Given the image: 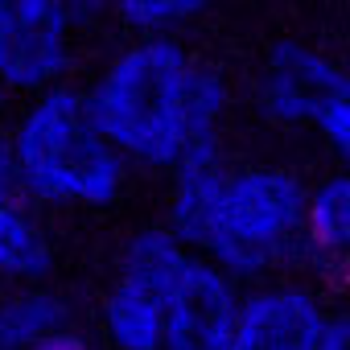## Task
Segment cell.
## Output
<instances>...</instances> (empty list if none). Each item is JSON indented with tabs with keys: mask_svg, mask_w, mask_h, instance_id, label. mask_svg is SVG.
Listing matches in <instances>:
<instances>
[{
	"mask_svg": "<svg viewBox=\"0 0 350 350\" xmlns=\"http://www.w3.org/2000/svg\"><path fill=\"white\" fill-rule=\"evenodd\" d=\"M83 95L116 152L161 173L215 152L231 107L227 79L178 38H136L103 62Z\"/></svg>",
	"mask_w": 350,
	"mask_h": 350,
	"instance_id": "obj_1",
	"label": "cell"
},
{
	"mask_svg": "<svg viewBox=\"0 0 350 350\" xmlns=\"http://www.w3.org/2000/svg\"><path fill=\"white\" fill-rule=\"evenodd\" d=\"M165 227L190 252L252 284L305 252V182L284 165H227L202 152L169 169Z\"/></svg>",
	"mask_w": 350,
	"mask_h": 350,
	"instance_id": "obj_2",
	"label": "cell"
},
{
	"mask_svg": "<svg viewBox=\"0 0 350 350\" xmlns=\"http://www.w3.org/2000/svg\"><path fill=\"white\" fill-rule=\"evenodd\" d=\"M13 182L38 206L103 211L128 186V161L99 132L87 95L54 83L21 107L9 128Z\"/></svg>",
	"mask_w": 350,
	"mask_h": 350,
	"instance_id": "obj_3",
	"label": "cell"
},
{
	"mask_svg": "<svg viewBox=\"0 0 350 350\" xmlns=\"http://www.w3.org/2000/svg\"><path fill=\"white\" fill-rule=\"evenodd\" d=\"M99 0H0V87L38 95L66 83Z\"/></svg>",
	"mask_w": 350,
	"mask_h": 350,
	"instance_id": "obj_4",
	"label": "cell"
},
{
	"mask_svg": "<svg viewBox=\"0 0 350 350\" xmlns=\"http://www.w3.org/2000/svg\"><path fill=\"white\" fill-rule=\"evenodd\" d=\"M190 247L169 227H140L124 252L116 280L103 297L99 321L111 350H161L165 334V288L186 264Z\"/></svg>",
	"mask_w": 350,
	"mask_h": 350,
	"instance_id": "obj_5",
	"label": "cell"
},
{
	"mask_svg": "<svg viewBox=\"0 0 350 350\" xmlns=\"http://www.w3.org/2000/svg\"><path fill=\"white\" fill-rule=\"evenodd\" d=\"M346 338V317L325 309V301L301 280L264 276L239 293L231 350H334Z\"/></svg>",
	"mask_w": 350,
	"mask_h": 350,
	"instance_id": "obj_6",
	"label": "cell"
},
{
	"mask_svg": "<svg viewBox=\"0 0 350 350\" xmlns=\"http://www.w3.org/2000/svg\"><path fill=\"white\" fill-rule=\"evenodd\" d=\"M260 116L276 128H317V120L350 103V79L342 62L301 38H280L256 83Z\"/></svg>",
	"mask_w": 350,
	"mask_h": 350,
	"instance_id": "obj_7",
	"label": "cell"
},
{
	"mask_svg": "<svg viewBox=\"0 0 350 350\" xmlns=\"http://www.w3.org/2000/svg\"><path fill=\"white\" fill-rule=\"evenodd\" d=\"M239 293V280L190 252L165 288L161 350H231Z\"/></svg>",
	"mask_w": 350,
	"mask_h": 350,
	"instance_id": "obj_8",
	"label": "cell"
},
{
	"mask_svg": "<svg viewBox=\"0 0 350 350\" xmlns=\"http://www.w3.org/2000/svg\"><path fill=\"white\" fill-rule=\"evenodd\" d=\"M54 260L38 202L17 182H0V284H38L54 272Z\"/></svg>",
	"mask_w": 350,
	"mask_h": 350,
	"instance_id": "obj_9",
	"label": "cell"
},
{
	"mask_svg": "<svg viewBox=\"0 0 350 350\" xmlns=\"http://www.w3.org/2000/svg\"><path fill=\"white\" fill-rule=\"evenodd\" d=\"M70 321H75L70 301L46 280L13 284V293H0V350H29L42 334Z\"/></svg>",
	"mask_w": 350,
	"mask_h": 350,
	"instance_id": "obj_10",
	"label": "cell"
},
{
	"mask_svg": "<svg viewBox=\"0 0 350 350\" xmlns=\"http://www.w3.org/2000/svg\"><path fill=\"white\" fill-rule=\"evenodd\" d=\"M350 243V182L346 173H329L305 190V252L338 268Z\"/></svg>",
	"mask_w": 350,
	"mask_h": 350,
	"instance_id": "obj_11",
	"label": "cell"
},
{
	"mask_svg": "<svg viewBox=\"0 0 350 350\" xmlns=\"http://www.w3.org/2000/svg\"><path fill=\"white\" fill-rule=\"evenodd\" d=\"M111 17L136 38H178L198 25L219 0H103Z\"/></svg>",
	"mask_w": 350,
	"mask_h": 350,
	"instance_id": "obj_12",
	"label": "cell"
},
{
	"mask_svg": "<svg viewBox=\"0 0 350 350\" xmlns=\"http://www.w3.org/2000/svg\"><path fill=\"white\" fill-rule=\"evenodd\" d=\"M29 350H99V346H95V338H91V334H83V329L70 321V325H58V329L42 334Z\"/></svg>",
	"mask_w": 350,
	"mask_h": 350,
	"instance_id": "obj_13",
	"label": "cell"
},
{
	"mask_svg": "<svg viewBox=\"0 0 350 350\" xmlns=\"http://www.w3.org/2000/svg\"><path fill=\"white\" fill-rule=\"evenodd\" d=\"M0 182H13V148H9L5 128H0Z\"/></svg>",
	"mask_w": 350,
	"mask_h": 350,
	"instance_id": "obj_14",
	"label": "cell"
},
{
	"mask_svg": "<svg viewBox=\"0 0 350 350\" xmlns=\"http://www.w3.org/2000/svg\"><path fill=\"white\" fill-rule=\"evenodd\" d=\"M5 107H9V91L0 87V116H5Z\"/></svg>",
	"mask_w": 350,
	"mask_h": 350,
	"instance_id": "obj_15",
	"label": "cell"
},
{
	"mask_svg": "<svg viewBox=\"0 0 350 350\" xmlns=\"http://www.w3.org/2000/svg\"><path fill=\"white\" fill-rule=\"evenodd\" d=\"M334 350H350V338H346V342H338V346H334Z\"/></svg>",
	"mask_w": 350,
	"mask_h": 350,
	"instance_id": "obj_16",
	"label": "cell"
},
{
	"mask_svg": "<svg viewBox=\"0 0 350 350\" xmlns=\"http://www.w3.org/2000/svg\"><path fill=\"white\" fill-rule=\"evenodd\" d=\"M317 5H338V0H317Z\"/></svg>",
	"mask_w": 350,
	"mask_h": 350,
	"instance_id": "obj_17",
	"label": "cell"
}]
</instances>
